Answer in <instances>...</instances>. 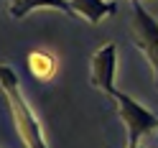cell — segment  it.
Returning <instances> with one entry per match:
<instances>
[{
	"instance_id": "6da1fadb",
	"label": "cell",
	"mask_w": 158,
	"mask_h": 148,
	"mask_svg": "<svg viewBox=\"0 0 158 148\" xmlns=\"http://www.w3.org/2000/svg\"><path fill=\"white\" fill-rule=\"evenodd\" d=\"M0 84H3L5 102H8V107H10L15 130H18V135H21L23 146H26V148H48L46 141H44L41 125H38L33 110L28 107V102L23 100L18 77H15V72H13L10 66H3V69H0Z\"/></svg>"
},
{
	"instance_id": "7a4b0ae2",
	"label": "cell",
	"mask_w": 158,
	"mask_h": 148,
	"mask_svg": "<svg viewBox=\"0 0 158 148\" xmlns=\"http://www.w3.org/2000/svg\"><path fill=\"white\" fill-rule=\"evenodd\" d=\"M102 95H107L117 105V115H120V120L127 128V148H138L140 146V135H145V133H151L153 128H158V117L151 110H145L143 105H138L135 100H130L127 95L117 92L115 84L107 87Z\"/></svg>"
},
{
	"instance_id": "3957f363",
	"label": "cell",
	"mask_w": 158,
	"mask_h": 148,
	"mask_svg": "<svg viewBox=\"0 0 158 148\" xmlns=\"http://www.w3.org/2000/svg\"><path fill=\"white\" fill-rule=\"evenodd\" d=\"M133 44L145 54L158 87V23L153 21V15H148L140 0H133Z\"/></svg>"
},
{
	"instance_id": "277c9868",
	"label": "cell",
	"mask_w": 158,
	"mask_h": 148,
	"mask_svg": "<svg viewBox=\"0 0 158 148\" xmlns=\"http://www.w3.org/2000/svg\"><path fill=\"white\" fill-rule=\"evenodd\" d=\"M117 49L115 44H105L102 49H97L92 56V87L105 92L107 87H112L115 82V61H117Z\"/></svg>"
},
{
	"instance_id": "5b68a950",
	"label": "cell",
	"mask_w": 158,
	"mask_h": 148,
	"mask_svg": "<svg viewBox=\"0 0 158 148\" xmlns=\"http://www.w3.org/2000/svg\"><path fill=\"white\" fill-rule=\"evenodd\" d=\"M33 8H56V11L66 13L69 18H79L69 0H10V13H13V18H26Z\"/></svg>"
},
{
	"instance_id": "8992f818",
	"label": "cell",
	"mask_w": 158,
	"mask_h": 148,
	"mask_svg": "<svg viewBox=\"0 0 158 148\" xmlns=\"http://www.w3.org/2000/svg\"><path fill=\"white\" fill-rule=\"evenodd\" d=\"M56 56L51 51H44V49H36V51L28 54V72H31L38 82H51V77L56 74Z\"/></svg>"
},
{
	"instance_id": "52a82bcc",
	"label": "cell",
	"mask_w": 158,
	"mask_h": 148,
	"mask_svg": "<svg viewBox=\"0 0 158 148\" xmlns=\"http://www.w3.org/2000/svg\"><path fill=\"white\" fill-rule=\"evenodd\" d=\"M69 3L77 11V15L87 18L89 23H100L105 15H112L117 11V5L107 3V0H69Z\"/></svg>"
}]
</instances>
